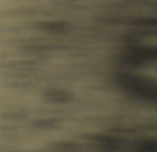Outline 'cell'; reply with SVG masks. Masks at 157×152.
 <instances>
[{
    "instance_id": "6da1fadb",
    "label": "cell",
    "mask_w": 157,
    "mask_h": 152,
    "mask_svg": "<svg viewBox=\"0 0 157 152\" xmlns=\"http://www.w3.org/2000/svg\"><path fill=\"white\" fill-rule=\"evenodd\" d=\"M137 152H157V142H147L139 147Z\"/></svg>"
}]
</instances>
